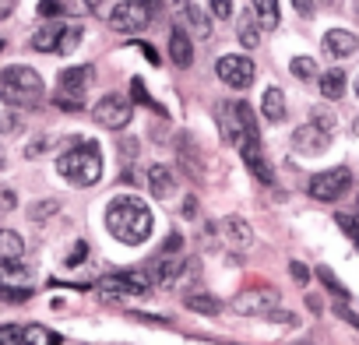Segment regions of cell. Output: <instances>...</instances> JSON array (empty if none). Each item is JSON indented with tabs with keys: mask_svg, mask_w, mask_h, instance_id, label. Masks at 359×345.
<instances>
[{
	"mask_svg": "<svg viewBox=\"0 0 359 345\" xmlns=\"http://www.w3.org/2000/svg\"><path fill=\"white\" fill-rule=\"evenodd\" d=\"M25 271V257L22 261H0V275H22Z\"/></svg>",
	"mask_w": 359,
	"mask_h": 345,
	"instance_id": "obj_39",
	"label": "cell"
},
{
	"mask_svg": "<svg viewBox=\"0 0 359 345\" xmlns=\"http://www.w3.org/2000/svg\"><path fill=\"white\" fill-rule=\"evenodd\" d=\"M292 4H296V11H299L303 18H310V15H313V0H292Z\"/></svg>",
	"mask_w": 359,
	"mask_h": 345,
	"instance_id": "obj_43",
	"label": "cell"
},
{
	"mask_svg": "<svg viewBox=\"0 0 359 345\" xmlns=\"http://www.w3.org/2000/svg\"><path fill=\"white\" fill-rule=\"evenodd\" d=\"M144 4H148V0H144Z\"/></svg>",
	"mask_w": 359,
	"mask_h": 345,
	"instance_id": "obj_48",
	"label": "cell"
},
{
	"mask_svg": "<svg viewBox=\"0 0 359 345\" xmlns=\"http://www.w3.org/2000/svg\"><path fill=\"white\" fill-rule=\"evenodd\" d=\"M85 257H88V243H85V240H78V243L71 247V254H67V261H64V264H67V268H78Z\"/></svg>",
	"mask_w": 359,
	"mask_h": 345,
	"instance_id": "obj_31",
	"label": "cell"
},
{
	"mask_svg": "<svg viewBox=\"0 0 359 345\" xmlns=\"http://www.w3.org/2000/svg\"><path fill=\"white\" fill-rule=\"evenodd\" d=\"M327 144H331V134L317 130L313 123H303V127H296V134H292V148H296L299 155H324Z\"/></svg>",
	"mask_w": 359,
	"mask_h": 345,
	"instance_id": "obj_12",
	"label": "cell"
},
{
	"mask_svg": "<svg viewBox=\"0 0 359 345\" xmlns=\"http://www.w3.org/2000/svg\"><path fill=\"white\" fill-rule=\"evenodd\" d=\"M15 208H18V198H15V191L0 187V212H15Z\"/></svg>",
	"mask_w": 359,
	"mask_h": 345,
	"instance_id": "obj_35",
	"label": "cell"
},
{
	"mask_svg": "<svg viewBox=\"0 0 359 345\" xmlns=\"http://www.w3.org/2000/svg\"><path fill=\"white\" fill-rule=\"evenodd\" d=\"M148 187H151V194H155L158 201L172 198V194H176V172H172L169 165L155 162V165L148 169Z\"/></svg>",
	"mask_w": 359,
	"mask_h": 345,
	"instance_id": "obj_17",
	"label": "cell"
},
{
	"mask_svg": "<svg viewBox=\"0 0 359 345\" xmlns=\"http://www.w3.org/2000/svg\"><path fill=\"white\" fill-rule=\"evenodd\" d=\"M240 151H243V162H247V169L254 172V177H257L261 184H275V169H271V162L264 158V151H261V141H247V144H240Z\"/></svg>",
	"mask_w": 359,
	"mask_h": 345,
	"instance_id": "obj_16",
	"label": "cell"
},
{
	"mask_svg": "<svg viewBox=\"0 0 359 345\" xmlns=\"http://www.w3.org/2000/svg\"><path fill=\"white\" fill-rule=\"evenodd\" d=\"M222 233H226V240H229V247H236V250H247L250 243H254V229L243 222V219H226L222 222Z\"/></svg>",
	"mask_w": 359,
	"mask_h": 345,
	"instance_id": "obj_19",
	"label": "cell"
},
{
	"mask_svg": "<svg viewBox=\"0 0 359 345\" xmlns=\"http://www.w3.org/2000/svg\"><path fill=\"white\" fill-rule=\"evenodd\" d=\"M215 74H219L229 88H250L254 78H257V67H254V60L243 57V53H226V57H219Z\"/></svg>",
	"mask_w": 359,
	"mask_h": 345,
	"instance_id": "obj_7",
	"label": "cell"
},
{
	"mask_svg": "<svg viewBox=\"0 0 359 345\" xmlns=\"http://www.w3.org/2000/svg\"><path fill=\"white\" fill-rule=\"evenodd\" d=\"M320 95H324V99H331V102L345 95V71H341V67H334V71L320 74Z\"/></svg>",
	"mask_w": 359,
	"mask_h": 345,
	"instance_id": "obj_23",
	"label": "cell"
},
{
	"mask_svg": "<svg viewBox=\"0 0 359 345\" xmlns=\"http://www.w3.org/2000/svg\"><path fill=\"white\" fill-rule=\"evenodd\" d=\"M0 50H4V39H0Z\"/></svg>",
	"mask_w": 359,
	"mask_h": 345,
	"instance_id": "obj_47",
	"label": "cell"
},
{
	"mask_svg": "<svg viewBox=\"0 0 359 345\" xmlns=\"http://www.w3.org/2000/svg\"><path fill=\"white\" fill-rule=\"evenodd\" d=\"M148 22H151V8L144 0H123V4L109 11V29L116 32H141L148 29Z\"/></svg>",
	"mask_w": 359,
	"mask_h": 345,
	"instance_id": "obj_8",
	"label": "cell"
},
{
	"mask_svg": "<svg viewBox=\"0 0 359 345\" xmlns=\"http://www.w3.org/2000/svg\"><path fill=\"white\" fill-rule=\"evenodd\" d=\"M22 345H60V334L43 324H29L22 327Z\"/></svg>",
	"mask_w": 359,
	"mask_h": 345,
	"instance_id": "obj_25",
	"label": "cell"
},
{
	"mask_svg": "<svg viewBox=\"0 0 359 345\" xmlns=\"http://www.w3.org/2000/svg\"><path fill=\"white\" fill-rule=\"evenodd\" d=\"M81 39V25H60V22H50L43 29H36L32 36V50L39 53H71Z\"/></svg>",
	"mask_w": 359,
	"mask_h": 345,
	"instance_id": "obj_5",
	"label": "cell"
},
{
	"mask_svg": "<svg viewBox=\"0 0 359 345\" xmlns=\"http://www.w3.org/2000/svg\"><path fill=\"white\" fill-rule=\"evenodd\" d=\"M219 127H222L226 141H233V144L261 141V130H257L254 109H250L247 102H226V106L219 109Z\"/></svg>",
	"mask_w": 359,
	"mask_h": 345,
	"instance_id": "obj_4",
	"label": "cell"
},
{
	"mask_svg": "<svg viewBox=\"0 0 359 345\" xmlns=\"http://www.w3.org/2000/svg\"><path fill=\"white\" fill-rule=\"evenodd\" d=\"M92 116H95V123L99 127H109V130H123L127 123H130V99L127 95H102L99 102H95V109H92Z\"/></svg>",
	"mask_w": 359,
	"mask_h": 345,
	"instance_id": "obj_9",
	"label": "cell"
},
{
	"mask_svg": "<svg viewBox=\"0 0 359 345\" xmlns=\"http://www.w3.org/2000/svg\"><path fill=\"white\" fill-rule=\"evenodd\" d=\"M11 11H15V0H0V22L11 18Z\"/></svg>",
	"mask_w": 359,
	"mask_h": 345,
	"instance_id": "obj_45",
	"label": "cell"
},
{
	"mask_svg": "<svg viewBox=\"0 0 359 345\" xmlns=\"http://www.w3.org/2000/svg\"><path fill=\"white\" fill-rule=\"evenodd\" d=\"M99 292L109 299H120V296H144L148 292V275L141 271H120V275H109L99 282Z\"/></svg>",
	"mask_w": 359,
	"mask_h": 345,
	"instance_id": "obj_11",
	"label": "cell"
},
{
	"mask_svg": "<svg viewBox=\"0 0 359 345\" xmlns=\"http://www.w3.org/2000/svg\"><path fill=\"white\" fill-rule=\"evenodd\" d=\"M184 215H187V219H194V215H198V198H194V194L184 201Z\"/></svg>",
	"mask_w": 359,
	"mask_h": 345,
	"instance_id": "obj_44",
	"label": "cell"
},
{
	"mask_svg": "<svg viewBox=\"0 0 359 345\" xmlns=\"http://www.w3.org/2000/svg\"><path fill=\"white\" fill-rule=\"evenodd\" d=\"M151 208L141 201V198H130V194H123V198H113L109 201V208H106V229L120 240V243H127V247H137V243H144L148 236H151Z\"/></svg>",
	"mask_w": 359,
	"mask_h": 345,
	"instance_id": "obj_1",
	"label": "cell"
},
{
	"mask_svg": "<svg viewBox=\"0 0 359 345\" xmlns=\"http://www.w3.org/2000/svg\"><path fill=\"white\" fill-rule=\"evenodd\" d=\"M355 36L348 32V29H331L327 36H324V53L327 57H334V60H341V57H352L355 53Z\"/></svg>",
	"mask_w": 359,
	"mask_h": 345,
	"instance_id": "obj_18",
	"label": "cell"
},
{
	"mask_svg": "<svg viewBox=\"0 0 359 345\" xmlns=\"http://www.w3.org/2000/svg\"><path fill=\"white\" fill-rule=\"evenodd\" d=\"M46 215H57V201H39L32 208V219H46Z\"/></svg>",
	"mask_w": 359,
	"mask_h": 345,
	"instance_id": "obj_37",
	"label": "cell"
},
{
	"mask_svg": "<svg viewBox=\"0 0 359 345\" xmlns=\"http://www.w3.org/2000/svg\"><path fill=\"white\" fill-rule=\"evenodd\" d=\"M180 268H184L180 261H172V257H158V261H155V268H151V275H155L158 282H172V278L180 275Z\"/></svg>",
	"mask_w": 359,
	"mask_h": 345,
	"instance_id": "obj_27",
	"label": "cell"
},
{
	"mask_svg": "<svg viewBox=\"0 0 359 345\" xmlns=\"http://www.w3.org/2000/svg\"><path fill=\"white\" fill-rule=\"evenodd\" d=\"M130 95H134L137 102H144V106H151V109H155V102H151V95L144 92V81H141V78H134V81H130Z\"/></svg>",
	"mask_w": 359,
	"mask_h": 345,
	"instance_id": "obj_34",
	"label": "cell"
},
{
	"mask_svg": "<svg viewBox=\"0 0 359 345\" xmlns=\"http://www.w3.org/2000/svg\"><path fill=\"white\" fill-rule=\"evenodd\" d=\"M43 99V78L32 67H4L0 71V102L8 106H36Z\"/></svg>",
	"mask_w": 359,
	"mask_h": 345,
	"instance_id": "obj_3",
	"label": "cell"
},
{
	"mask_svg": "<svg viewBox=\"0 0 359 345\" xmlns=\"http://www.w3.org/2000/svg\"><path fill=\"white\" fill-rule=\"evenodd\" d=\"M0 134H18V116H15V113L0 116Z\"/></svg>",
	"mask_w": 359,
	"mask_h": 345,
	"instance_id": "obj_36",
	"label": "cell"
},
{
	"mask_svg": "<svg viewBox=\"0 0 359 345\" xmlns=\"http://www.w3.org/2000/svg\"><path fill=\"white\" fill-rule=\"evenodd\" d=\"M169 4L180 11V18L187 22V29L194 32V39H208V36H212V22H208V15L194 4V0H169ZM191 32H187V36H191Z\"/></svg>",
	"mask_w": 359,
	"mask_h": 345,
	"instance_id": "obj_13",
	"label": "cell"
},
{
	"mask_svg": "<svg viewBox=\"0 0 359 345\" xmlns=\"http://www.w3.org/2000/svg\"><path fill=\"white\" fill-rule=\"evenodd\" d=\"M57 85H60V95H64V99H81V92L92 85V67H88V64H81V67H64Z\"/></svg>",
	"mask_w": 359,
	"mask_h": 345,
	"instance_id": "obj_15",
	"label": "cell"
},
{
	"mask_svg": "<svg viewBox=\"0 0 359 345\" xmlns=\"http://www.w3.org/2000/svg\"><path fill=\"white\" fill-rule=\"evenodd\" d=\"M348 184H352V172H348L345 165H338V169L317 172V177L306 184V191H310L313 201H338V198L348 191Z\"/></svg>",
	"mask_w": 359,
	"mask_h": 345,
	"instance_id": "obj_6",
	"label": "cell"
},
{
	"mask_svg": "<svg viewBox=\"0 0 359 345\" xmlns=\"http://www.w3.org/2000/svg\"><path fill=\"white\" fill-rule=\"evenodd\" d=\"M278 303H282V292L261 285V289H243V292L233 299V310L243 313V317H247V313L257 317V313H271V310H278Z\"/></svg>",
	"mask_w": 359,
	"mask_h": 345,
	"instance_id": "obj_10",
	"label": "cell"
},
{
	"mask_svg": "<svg viewBox=\"0 0 359 345\" xmlns=\"http://www.w3.org/2000/svg\"><path fill=\"white\" fill-rule=\"evenodd\" d=\"M334 222L341 226V233H345V236H355V219H352V215L338 212V215H334Z\"/></svg>",
	"mask_w": 359,
	"mask_h": 345,
	"instance_id": "obj_38",
	"label": "cell"
},
{
	"mask_svg": "<svg viewBox=\"0 0 359 345\" xmlns=\"http://www.w3.org/2000/svg\"><path fill=\"white\" fill-rule=\"evenodd\" d=\"M338 313H341V317H345L348 324H359V320H355V310H352V303H345V299H338Z\"/></svg>",
	"mask_w": 359,
	"mask_h": 345,
	"instance_id": "obj_42",
	"label": "cell"
},
{
	"mask_svg": "<svg viewBox=\"0 0 359 345\" xmlns=\"http://www.w3.org/2000/svg\"><path fill=\"white\" fill-rule=\"evenodd\" d=\"M169 60L176 67H191L194 64V39L187 36L184 25H172L169 29Z\"/></svg>",
	"mask_w": 359,
	"mask_h": 345,
	"instance_id": "obj_14",
	"label": "cell"
},
{
	"mask_svg": "<svg viewBox=\"0 0 359 345\" xmlns=\"http://www.w3.org/2000/svg\"><path fill=\"white\" fill-rule=\"evenodd\" d=\"M236 36H240V43H243V46H250V50L261 43V25L254 22V15H250V11L236 22Z\"/></svg>",
	"mask_w": 359,
	"mask_h": 345,
	"instance_id": "obj_26",
	"label": "cell"
},
{
	"mask_svg": "<svg viewBox=\"0 0 359 345\" xmlns=\"http://www.w3.org/2000/svg\"><path fill=\"white\" fill-rule=\"evenodd\" d=\"M0 345H22V327L18 324H4L0 327Z\"/></svg>",
	"mask_w": 359,
	"mask_h": 345,
	"instance_id": "obj_32",
	"label": "cell"
},
{
	"mask_svg": "<svg viewBox=\"0 0 359 345\" xmlns=\"http://www.w3.org/2000/svg\"><path fill=\"white\" fill-rule=\"evenodd\" d=\"M57 172L74 184V187H95L102 180V155H99V144L95 141H85L78 144L74 151H64L57 158Z\"/></svg>",
	"mask_w": 359,
	"mask_h": 345,
	"instance_id": "obj_2",
	"label": "cell"
},
{
	"mask_svg": "<svg viewBox=\"0 0 359 345\" xmlns=\"http://www.w3.org/2000/svg\"><path fill=\"white\" fill-rule=\"evenodd\" d=\"M208 4H212V15L215 18H233V0H208Z\"/></svg>",
	"mask_w": 359,
	"mask_h": 345,
	"instance_id": "obj_33",
	"label": "cell"
},
{
	"mask_svg": "<svg viewBox=\"0 0 359 345\" xmlns=\"http://www.w3.org/2000/svg\"><path fill=\"white\" fill-rule=\"evenodd\" d=\"M320 282H324V285H327V289H334V292H338V296H345V289H341V285H338V278H334V275H331V271H327V268H320Z\"/></svg>",
	"mask_w": 359,
	"mask_h": 345,
	"instance_id": "obj_41",
	"label": "cell"
},
{
	"mask_svg": "<svg viewBox=\"0 0 359 345\" xmlns=\"http://www.w3.org/2000/svg\"><path fill=\"white\" fill-rule=\"evenodd\" d=\"M261 109H264V116H268L271 123L285 120V92H282V88H268L264 99H261Z\"/></svg>",
	"mask_w": 359,
	"mask_h": 345,
	"instance_id": "obj_22",
	"label": "cell"
},
{
	"mask_svg": "<svg viewBox=\"0 0 359 345\" xmlns=\"http://www.w3.org/2000/svg\"><path fill=\"white\" fill-rule=\"evenodd\" d=\"M180 243H184V240H180V233H169V243H165V250L172 254V250H180Z\"/></svg>",
	"mask_w": 359,
	"mask_h": 345,
	"instance_id": "obj_46",
	"label": "cell"
},
{
	"mask_svg": "<svg viewBox=\"0 0 359 345\" xmlns=\"http://www.w3.org/2000/svg\"><path fill=\"white\" fill-rule=\"evenodd\" d=\"M184 306L194 310V313H208V317H215V313L222 310V303H219L215 296H208V292H187V296H184Z\"/></svg>",
	"mask_w": 359,
	"mask_h": 345,
	"instance_id": "obj_24",
	"label": "cell"
},
{
	"mask_svg": "<svg viewBox=\"0 0 359 345\" xmlns=\"http://www.w3.org/2000/svg\"><path fill=\"white\" fill-rule=\"evenodd\" d=\"M25 257V240L15 229H0V261H22Z\"/></svg>",
	"mask_w": 359,
	"mask_h": 345,
	"instance_id": "obj_21",
	"label": "cell"
},
{
	"mask_svg": "<svg viewBox=\"0 0 359 345\" xmlns=\"http://www.w3.org/2000/svg\"><path fill=\"white\" fill-rule=\"evenodd\" d=\"M67 8H71L67 0H39V8H36V11H39V18H53V22H57L60 15H71Z\"/></svg>",
	"mask_w": 359,
	"mask_h": 345,
	"instance_id": "obj_28",
	"label": "cell"
},
{
	"mask_svg": "<svg viewBox=\"0 0 359 345\" xmlns=\"http://www.w3.org/2000/svg\"><path fill=\"white\" fill-rule=\"evenodd\" d=\"M289 71H292V74H296L299 81H310V78H317V64H313L310 57H292Z\"/></svg>",
	"mask_w": 359,
	"mask_h": 345,
	"instance_id": "obj_29",
	"label": "cell"
},
{
	"mask_svg": "<svg viewBox=\"0 0 359 345\" xmlns=\"http://www.w3.org/2000/svg\"><path fill=\"white\" fill-rule=\"evenodd\" d=\"M250 15L261 29H278V0H250Z\"/></svg>",
	"mask_w": 359,
	"mask_h": 345,
	"instance_id": "obj_20",
	"label": "cell"
},
{
	"mask_svg": "<svg viewBox=\"0 0 359 345\" xmlns=\"http://www.w3.org/2000/svg\"><path fill=\"white\" fill-rule=\"evenodd\" d=\"M310 120H313V127H317V130H324V134H331V130H334V116H331L327 109H313V116H310Z\"/></svg>",
	"mask_w": 359,
	"mask_h": 345,
	"instance_id": "obj_30",
	"label": "cell"
},
{
	"mask_svg": "<svg viewBox=\"0 0 359 345\" xmlns=\"http://www.w3.org/2000/svg\"><path fill=\"white\" fill-rule=\"evenodd\" d=\"M289 271H292V278H296L299 285H306V282H310V271H306L299 261H292V264H289Z\"/></svg>",
	"mask_w": 359,
	"mask_h": 345,
	"instance_id": "obj_40",
	"label": "cell"
}]
</instances>
